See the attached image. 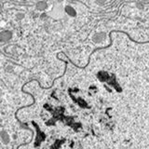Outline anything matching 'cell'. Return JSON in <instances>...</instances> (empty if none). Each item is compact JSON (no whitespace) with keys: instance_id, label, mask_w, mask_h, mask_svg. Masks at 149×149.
Masks as SVG:
<instances>
[{"instance_id":"1","label":"cell","mask_w":149,"mask_h":149,"mask_svg":"<svg viewBox=\"0 0 149 149\" xmlns=\"http://www.w3.org/2000/svg\"><path fill=\"white\" fill-rule=\"evenodd\" d=\"M47 7H48V5H47L45 1H40L36 4V8L38 9V10H45Z\"/></svg>"},{"instance_id":"2","label":"cell","mask_w":149,"mask_h":149,"mask_svg":"<svg viewBox=\"0 0 149 149\" xmlns=\"http://www.w3.org/2000/svg\"><path fill=\"white\" fill-rule=\"evenodd\" d=\"M102 36H104V33H98V34L93 36V39H94V41H100L102 39Z\"/></svg>"},{"instance_id":"3","label":"cell","mask_w":149,"mask_h":149,"mask_svg":"<svg viewBox=\"0 0 149 149\" xmlns=\"http://www.w3.org/2000/svg\"><path fill=\"white\" fill-rule=\"evenodd\" d=\"M106 0H95V2L98 4V5H104L105 3Z\"/></svg>"},{"instance_id":"4","label":"cell","mask_w":149,"mask_h":149,"mask_svg":"<svg viewBox=\"0 0 149 149\" xmlns=\"http://www.w3.org/2000/svg\"><path fill=\"white\" fill-rule=\"evenodd\" d=\"M136 6H137L138 8H140V9H143V5L141 4V3H137V4H136Z\"/></svg>"},{"instance_id":"5","label":"cell","mask_w":149,"mask_h":149,"mask_svg":"<svg viewBox=\"0 0 149 149\" xmlns=\"http://www.w3.org/2000/svg\"><path fill=\"white\" fill-rule=\"evenodd\" d=\"M23 18V14H21V13H19V14H17V18Z\"/></svg>"}]
</instances>
